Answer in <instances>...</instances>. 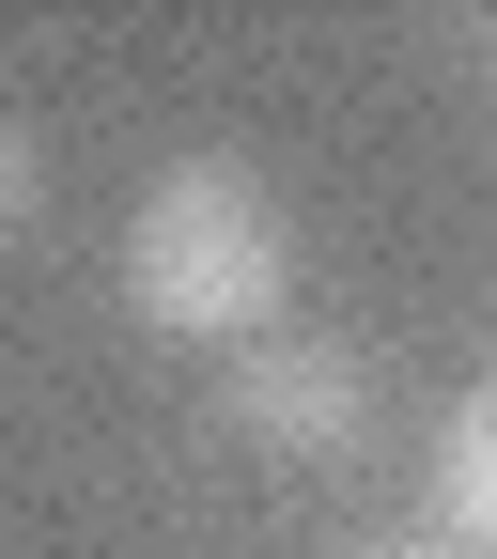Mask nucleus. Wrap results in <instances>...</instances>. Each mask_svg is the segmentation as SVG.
Returning <instances> with one entry per match:
<instances>
[{
    "label": "nucleus",
    "mask_w": 497,
    "mask_h": 559,
    "mask_svg": "<svg viewBox=\"0 0 497 559\" xmlns=\"http://www.w3.org/2000/svg\"><path fill=\"white\" fill-rule=\"evenodd\" d=\"M280 296H296V218L264 202V171L234 156H171L125 218V311L171 326V342H264Z\"/></svg>",
    "instance_id": "f257e3e1"
},
{
    "label": "nucleus",
    "mask_w": 497,
    "mask_h": 559,
    "mask_svg": "<svg viewBox=\"0 0 497 559\" xmlns=\"http://www.w3.org/2000/svg\"><path fill=\"white\" fill-rule=\"evenodd\" d=\"M436 544L497 559V373L451 404V436H436Z\"/></svg>",
    "instance_id": "7ed1b4c3"
},
{
    "label": "nucleus",
    "mask_w": 497,
    "mask_h": 559,
    "mask_svg": "<svg viewBox=\"0 0 497 559\" xmlns=\"http://www.w3.org/2000/svg\"><path fill=\"white\" fill-rule=\"evenodd\" d=\"M16 218H32V140L0 124V234H16Z\"/></svg>",
    "instance_id": "20e7f679"
},
{
    "label": "nucleus",
    "mask_w": 497,
    "mask_h": 559,
    "mask_svg": "<svg viewBox=\"0 0 497 559\" xmlns=\"http://www.w3.org/2000/svg\"><path fill=\"white\" fill-rule=\"evenodd\" d=\"M218 419L249 451H280V466H327V451L374 436V358L327 342V326H264V342L218 358Z\"/></svg>",
    "instance_id": "f03ea898"
},
{
    "label": "nucleus",
    "mask_w": 497,
    "mask_h": 559,
    "mask_svg": "<svg viewBox=\"0 0 497 559\" xmlns=\"http://www.w3.org/2000/svg\"><path fill=\"white\" fill-rule=\"evenodd\" d=\"M358 559H466V544H358Z\"/></svg>",
    "instance_id": "39448f33"
}]
</instances>
